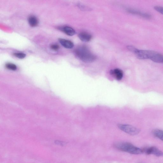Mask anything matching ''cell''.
<instances>
[{
    "mask_svg": "<svg viewBox=\"0 0 163 163\" xmlns=\"http://www.w3.org/2000/svg\"><path fill=\"white\" fill-rule=\"evenodd\" d=\"M51 48L53 50L57 51L59 50V45L56 44H52L51 46Z\"/></svg>",
    "mask_w": 163,
    "mask_h": 163,
    "instance_id": "cell-17",
    "label": "cell"
},
{
    "mask_svg": "<svg viewBox=\"0 0 163 163\" xmlns=\"http://www.w3.org/2000/svg\"><path fill=\"white\" fill-rule=\"evenodd\" d=\"M128 12L133 15L141 16L147 19H150L151 18V16L147 13H143L139 11L133 9H129L127 10Z\"/></svg>",
    "mask_w": 163,
    "mask_h": 163,
    "instance_id": "cell-6",
    "label": "cell"
},
{
    "mask_svg": "<svg viewBox=\"0 0 163 163\" xmlns=\"http://www.w3.org/2000/svg\"><path fill=\"white\" fill-rule=\"evenodd\" d=\"M78 36L80 40L85 42H87L90 41L92 37L90 34L86 32L80 33Z\"/></svg>",
    "mask_w": 163,
    "mask_h": 163,
    "instance_id": "cell-8",
    "label": "cell"
},
{
    "mask_svg": "<svg viewBox=\"0 0 163 163\" xmlns=\"http://www.w3.org/2000/svg\"><path fill=\"white\" fill-rule=\"evenodd\" d=\"M143 152L147 155H153L158 157L163 156V152L155 147L146 148L143 149Z\"/></svg>",
    "mask_w": 163,
    "mask_h": 163,
    "instance_id": "cell-5",
    "label": "cell"
},
{
    "mask_svg": "<svg viewBox=\"0 0 163 163\" xmlns=\"http://www.w3.org/2000/svg\"><path fill=\"white\" fill-rule=\"evenodd\" d=\"M75 53L79 59L86 63L94 62L96 59V56L84 46H81L77 48L75 51Z\"/></svg>",
    "mask_w": 163,
    "mask_h": 163,
    "instance_id": "cell-2",
    "label": "cell"
},
{
    "mask_svg": "<svg viewBox=\"0 0 163 163\" xmlns=\"http://www.w3.org/2000/svg\"><path fill=\"white\" fill-rule=\"evenodd\" d=\"M55 143L58 145L64 146L66 145L67 144L66 143L59 140H56L55 141Z\"/></svg>",
    "mask_w": 163,
    "mask_h": 163,
    "instance_id": "cell-16",
    "label": "cell"
},
{
    "mask_svg": "<svg viewBox=\"0 0 163 163\" xmlns=\"http://www.w3.org/2000/svg\"><path fill=\"white\" fill-rule=\"evenodd\" d=\"M28 22L29 25L32 27H36L38 24V20L37 18L34 16H31L28 18Z\"/></svg>",
    "mask_w": 163,
    "mask_h": 163,
    "instance_id": "cell-11",
    "label": "cell"
},
{
    "mask_svg": "<svg viewBox=\"0 0 163 163\" xmlns=\"http://www.w3.org/2000/svg\"><path fill=\"white\" fill-rule=\"evenodd\" d=\"M6 67L7 69L12 71H16L17 69V67L15 64L11 63L6 64Z\"/></svg>",
    "mask_w": 163,
    "mask_h": 163,
    "instance_id": "cell-13",
    "label": "cell"
},
{
    "mask_svg": "<svg viewBox=\"0 0 163 163\" xmlns=\"http://www.w3.org/2000/svg\"><path fill=\"white\" fill-rule=\"evenodd\" d=\"M154 135L163 141V131L156 130L153 131Z\"/></svg>",
    "mask_w": 163,
    "mask_h": 163,
    "instance_id": "cell-12",
    "label": "cell"
},
{
    "mask_svg": "<svg viewBox=\"0 0 163 163\" xmlns=\"http://www.w3.org/2000/svg\"><path fill=\"white\" fill-rule=\"evenodd\" d=\"M131 52L134 53L139 59H150L158 63H163V55L156 52L149 51L139 50L133 46Z\"/></svg>",
    "mask_w": 163,
    "mask_h": 163,
    "instance_id": "cell-1",
    "label": "cell"
},
{
    "mask_svg": "<svg viewBox=\"0 0 163 163\" xmlns=\"http://www.w3.org/2000/svg\"><path fill=\"white\" fill-rule=\"evenodd\" d=\"M59 41L61 44L65 48L71 49L74 47L73 43L70 41L63 39H59Z\"/></svg>",
    "mask_w": 163,
    "mask_h": 163,
    "instance_id": "cell-9",
    "label": "cell"
},
{
    "mask_svg": "<svg viewBox=\"0 0 163 163\" xmlns=\"http://www.w3.org/2000/svg\"><path fill=\"white\" fill-rule=\"evenodd\" d=\"M154 8L156 11H158L161 15H163V7L159 6H156Z\"/></svg>",
    "mask_w": 163,
    "mask_h": 163,
    "instance_id": "cell-15",
    "label": "cell"
},
{
    "mask_svg": "<svg viewBox=\"0 0 163 163\" xmlns=\"http://www.w3.org/2000/svg\"><path fill=\"white\" fill-rule=\"evenodd\" d=\"M14 55L20 59H24L26 56L25 54L22 53H14Z\"/></svg>",
    "mask_w": 163,
    "mask_h": 163,
    "instance_id": "cell-14",
    "label": "cell"
},
{
    "mask_svg": "<svg viewBox=\"0 0 163 163\" xmlns=\"http://www.w3.org/2000/svg\"><path fill=\"white\" fill-rule=\"evenodd\" d=\"M59 29L69 36H73L76 33L75 31L69 27H63L59 28Z\"/></svg>",
    "mask_w": 163,
    "mask_h": 163,
    "instance_id": "cell-10",
    "label": "cell"
},
{
    "mask_svg": "<svg viewBox=\"0 0 163 163\" xmlns=\"http://www.w3.org/2000/svg\"><path fill=\"white\" fill-rule=\"evenodd\" d=\"M118 126L121 130L130 135H136L140 132V130L137 128L130 125L119 124Z\"/></svg>",
    "mask_w": 163,
    "mask_h": 163,
    "instance_id": "cell-4",
    "label": "cell"
},
{
    "mask_svg": "<svg viewBox=\"0 0 163 163\" xmlns=\"http://www.w3.org/2000/svg\"><path fill=\"white\" fill-rule=\"evenodd\" d=\"M114 146L119 150L132 154L140 155L143 153V149L129 143L118 142L115 143Z\"/></svg>",
    "mask_w": 163,
    "mask_h": 163,
    "instance_id": "cell-3",
    "label": "cell"
},
{
    "mask_svg": "<svg viewBox=\"0 0 163 163\" xmlns=\"http://www.w3.org/2000/svg\"><path fill=\"white\" fill-rule=\"evenodd\" d=\"M110 73L111 75L114 76L118 80H121L123 77V72L119 68H115L112 70Z\"/></svg>",
    "mask_w": 163,
    "mask_h": 163,
    "instance_id": "cell-7",
    "label": "cell"
}]
</instances>
